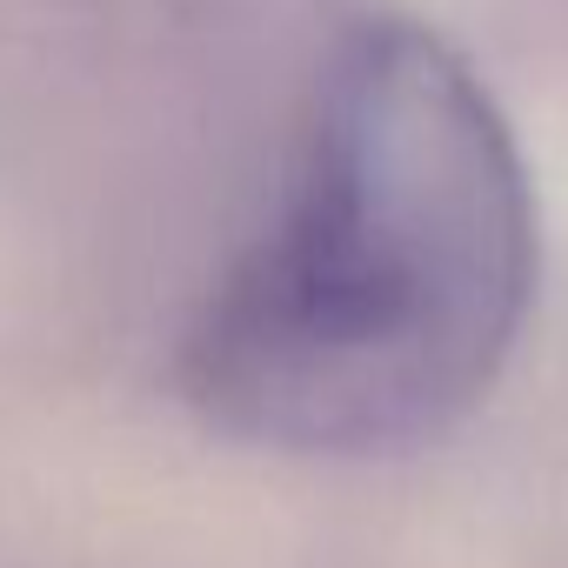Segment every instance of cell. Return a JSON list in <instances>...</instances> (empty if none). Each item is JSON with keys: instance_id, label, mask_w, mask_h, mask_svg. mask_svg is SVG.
Segmentation results:
<instances>
[{"instance_id": "6da1fadb", "label": "cell", "mask_w": 568, "mask_h": 568, "mask_svg": "<svg viewBox=\"0 0 568 568\" xmlns=\"http://www.w3.org/2000/svg\"><path fill=\"white\" fill-rule=\"evenodd\" d=\"M528 302L535 194L508 121L435 34L362 21L181 335V395L267 455L388 462L475 415Z\"/></svg>"}]
</instances>
